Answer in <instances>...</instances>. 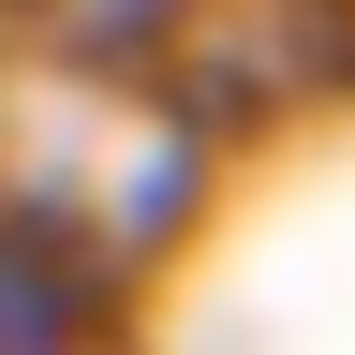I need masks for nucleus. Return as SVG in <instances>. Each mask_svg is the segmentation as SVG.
<instances>
[{"mask_svg": "<svg viewBox=\"0 0 355 355\" xmlns=\"http://www.w3.org/2000/svg\"><path fill=\"white\" fill-rule=\"evenodd\" d=\"M89 340H104L89 266L44 252V237H0V355H89Z\"/></svg>", "mask_w": 355, "mask_h": 355, "instance_id": "1", "label": "nucleus"}]
</instances>
